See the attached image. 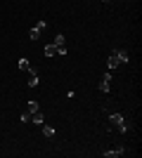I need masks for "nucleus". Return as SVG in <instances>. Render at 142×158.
Returning <instances> with one entry per match:
<instances>
[{
  "instance_id": "nucleus-1",
  "label": "nucleus",
  "mask_w": 142,
  "mask_h": 158,
  "mask_svg": "<svg viewBox=\"0 0 142 158\" xmlns=\"http://www.w3.org/2000/svg\"><path fill=\"white\" fill-rule=\"evenodd\" d=\"M128 52L126 50H114V52L109 54V61H107V66H109V71H114L118 64H128Z\"/></svg>"
},
{
  "instance_id": "nucleus-2",
  "label": "nucleus",
  "mask_w": 142,
  "mask_h": 158,
  "mask_svg": "<svg viewBox=\"0 0 142 158\" xmlns=\"http://www.w3.org/2000/svg\"><path fill=\"white\" fill-rule=\"evenodd\" d=\"M109 120H111V125L118 127V132H130V125L126 123V118L121 113H109Z\"/></svg>"
},
{
  "instance_id": "nucleus-3",
  "label": "nucleus",
  "mask_w": 142,
  "mask_h": 158,
  "mask_svg": "<svg viewBox=\"0 0 142 158\" xmlns=\"http://www.w3.org/2000/svg\"><path fill=\"white\" fill-rule=\"evenodd\" d=\"M45 28H47V21H43V19H41L33 28H31V31H28V40H38V38H41V33L45 31Z\"/></svg>"
},
{
  "instance_id": "nucleus-4",
  "label": "nucleus",
  "mask_w": 142,
  "mask_h": 158,
  "mask_svg": "<svg viewBox=\"0 0 142 158\" xmlns=\"http://www.w3.org/2000/svg\"><path fill=\"white\" fill-rule=\"evenodd\" d=\"M109 87H111V71H107L104 76H102V80H100V92L107 94V92H109Z\"/></svg>"
},
{
  "instance_id": "nucleus-5",
  "label": "nucleus",
  "mask_w": 142,
  "mask_h": 158,
  "mask_svg": "<svg viewBox=\"0 0 142 158\" xmlns=\"http://www.w3.org/2000/svg\"><path fill=\"white\" fill-rule=\"evenodd\" d=\"M45 57H59V47L54 45V43H52V45H47L45 47Z\"/></svg>"
},
{
  "instance_id": "nucleus-6",
  "label": "nucleus",
  "mask_w": 142,
  "mask_h": 158,
  "mask_svg": "<svg viewBox=\"0 0 142 158\" xmlns=\"http://www.w3.org/2000/svg\"><path fill=\"white\" fill-rule=\"evenodd\" d=\"M36 85H38V73L31 69V71H28V87H36Z\"/></svg>"
},
{
  "instance_id": "nucleus-7",
  "label": "nucleus",
  "mask_w": 142,
  "mask_h": 158,
  "mask_svg": "<svg viewBox=\"0 0 142 158\" xmlns=\"http://www.w3.org/2000/svg\"><path fill=\"white\" fill-rule=\"evenodd\" d=\"M102 156H104V158H116V156H123V149H111V151H104Z\"/></svg>"
},
{
  "instance_id": "nucleus-8",
  "label": "nucleus",
  "mask_w": 142,
  "mask_h": 158,
  "mask_svg": "<svg viewBox=\"0 0 142 158\" xmlns=\"http://www.w3.org/2000/svg\"><path fill=\"white\" fill-rule=\"evenodd\" d=\"M31 120H33L36 125H43V113H41V109H38L36 113H31Z\"/></svg>"
},
{
  "instance_id": "nucleus-9",
  "label": "nucleus",
  "mask_w": 142,
  "mask_h": 158,
  "mask_svg": "<svg viewBox=\"0 0 142 158\" xmlns=\"http://www.w3.org/2000/svg\"><path fill=\"white\" fill-rule=\"evenodd\" d=\"M19 71H24V73L31 71V64H28V59H19Z\"/></svg>"
},
{
  "instance_id": "nucleus-10",
  "label": "nucleus",
  "mask_w": 142,
  "mask_h": 158,
  "mask_svg": "<svg viewBox=\"0 0 142 158\" xmlns=\"http://www.w3.org/2000/svg\"><path fill=\"white\" fill-rule=\"evenodd\" d=\"M38 109H41V106H38V102H36V99H31V102H28V106H26V111H31V113H36Z\"/></svg>"
},
{
  "instance_id": "nucleus-11",
  "label": "nucleus",
  "mask_w": 142,
  "mask_h": 158,
  "mask_svg": "<svg viewBox=\"0 0 142 158\" xmlns=\"http://www.w3.org/2000/svg\"><path fill=\"white\" fill-rule=\"evenodd\" d=\"M43 135H45V137H54V127L52 125H43Z\"/></svg>"
},
{
  "instance_id": "nucleus-12",
  "label": "nucleus",
  "mask_w": 142,
  "mask_h": 158,
  "mask_svg": "<svg viewBox=\"0 0 142 158\" xmlns=\"http://www.w3.org/2000/svg\"><path fill=\"white\" fill-rule=\"evenodd\" d=\"M31 120V111H26V113H21V123H28Z\"/></svg>"
},
{
  "instance_id": "nucleus-13",
  "label": "nucleus",
  "mask_w": 142,
  "mask_h": 158,
  "mask_svg": "<svg viewBox=\"0 0 142 158\" xmlns=\"http://www.w3.org/2000/svg\"><path fill=\"white\" fill-rule=\"evenodd\" d=\"M104 2H111V0H104Z\"/></svg>"
}]
</instances>
